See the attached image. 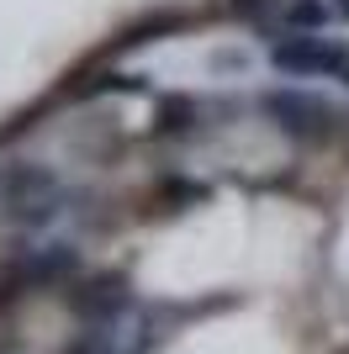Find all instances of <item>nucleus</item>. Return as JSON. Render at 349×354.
<instances>
[{
	"label": "nucleus",
	"mask_w": 349,
	"mask_h": 354,
	"mask_svg": "<svg viewBox=\"0 0 349 354\" xmlns=\"http://www.w3.org/2000/svg\"><path fill=\"white\" fill-rule=\"evenodd\" d=\"M222 11L244 27H270V16L280 11V0H222Z\"/></svg>",
	"instance_id": "9b49d317"
},
{
	"label": "nucleus",
	"mask_w": 349,
	"mask_h": 354,
	"mask_svg": "<svg viewBox=\"0 0 349 354\" xmlns=\"http://www.w3.org/2000/svg\"><path fill=\"white\" fill-rule=\"evenodd\" d=\"M58 354H148V339H138V344L122 349V339H116L111 328H85V333H74Z\"/></svg>",
	"instance_id": "9d476101"
},
{
	"label": "nucleus",
	"mask_w": 349,
	"mask_h": 354,
	"mask_svg": "<svg viewBox=\"0 0 349 354\" xmlns=\"http://www.w3.org/2000/svg\"><path fill=\"white\" fill-rule=\"evenodd\" d=\"M69 191L53 164L37 159H6L0 164V222L16 233H43L48 222L64 217Z\"/></svg>",
	"instance_id": "f257e3e1"
},
{
	"label": "nucleus",
	"mask_w": 349,
	"mask_h": 354,
	"mask_svg": "<svg viewBox=\"0 0 349 354\" xmlns=\"http://www.w3.org/2000/svg\"><path fill=\"white\" fill-rule=\"evenodd\" d=\"M64 301L85 328H122V317L138 312V291L122 270H85L64 286Z\"/></svg>",
	"instance_id": "20e7f679"
},
{
	"label": "nucleus",
	"mask_w": 349,
	"mask_h": 354,
	"mask_svg": "<svg viewBox=\"0 0 349 354\" xmlns=\"http://www.w3.org/2000/svg\"><path fill=\"white\" fill-rule=\"evenodd\" d=\"M334 27V0H280V21L270 27L276 32H328Z\"/></svg>",
	"instance_id": "6e6552de"
},
{
	"label": "nucleus",
	"mask_w": 349,
	"mask_h": 354,
	"mask_svg": "<svg viewBox=\"0 0 349 354\" xmlns=\"http://www.w3.org/2000/svg\"><path fill=\"white\" fill-rule=\"evenodd\" d=\"M143 90H148V80L138 69H122V64L96 59V64H85V69H69V74H64L58 90H53V101L90 106V101H116V95H143Z\"/></svg>",
	"instance_id": "39448f33"
},
{
	"label": "nucleus",
	"mask_w": 349,
	"mask_h": 354,
	"mask_svg": "<svg viewBox=\"0 0 349 354\" xmlns=\"http://www.w3.org/2000/svg\"><path fill=\"white\" fill-rule=\"evenodd\" d=\"M154 201H159V212H190V207H206V201H212V185L196 180V175H159Z\"/></svg>",
	"instance_id": "1a4fd4ad"
},
{
	"label": "nucleus",
	"mask_w": 349,
	"mask_h": 354,
	"mask_svg": "<svg viewBox=\"0 0 349 354\" xmlns=\"http://www.w3.org/2000/svg\"><path fill=\"white\" fill-rule=\"evenodd\" d=\"M186 27H190V11H180V6H154V11H143V16H132V21H122V27L111 32V43H106L96 59L122 64V53L154 48L159 37H170V32H186Z\"/></svg>",
	"instance_id": "423d86ee"
},
{
	"label": "nucleus",
	"mask_w": 349,
	"mask_h": 354,
	"mask_svg": "<svg viewBox=\"0 0 349 354\" xmlns=\"http://www.w3.org/2000/svg\"><path fill=\"white\" fill-rule=\"evenodd\" d=\"M339 21L349 27V0H334V27H339Z\"/></svg>",
	"instance_id": "f8f14e48"
},
{
	"label": "nucleus",
	"mask_w": 349,
	"mask_h": 354,
	"mask_svg": "<svg viewBox=\"0 0 349 354\" xmlns=\"http://www.w3.org/2000/svg\"><path fill=\"white\" fill-rule=\"evenodd\" d=\"M74 275H85V254L69 238H48V243H21L0 259V312L27 301L32 291H64Z\"/></svg>",
	"instance_id": "f03ea898"
},
{
	"label": "nucleus",
	"mask_w": 349,
	"mask_h": 354,
	"mask_svg": "<svg viewBox=\"0 0 349 354\" xmlns=\"http://www.w3.org/2000/svg\"><path fill=\"white\" fill-rule=\"evenodd\" d=\"M206 122V106L190 95V90H164L154 95V111H148V133L164 138V143H180Z\"/></svg>",
	"instance_id": "0eeeda50"
},
{
	"label": "nucleus",
	"mask_w": 349,
	"mask_h": 354,
	"mask_svg": "<svg viewBox=\"0 0 349 354\" xmlns=\"http://www.w3.org/2000/svg\"><path fill=\"white\" fill-rule=\"evenodd\" d=\"M260 111L265 122H276V133L291 138L302 148H328L349 133V111L318 90H302V85H276L260 95Z\"/></svg>",
	"instance_id": "7ed1b4c3"
}]
</instances>
